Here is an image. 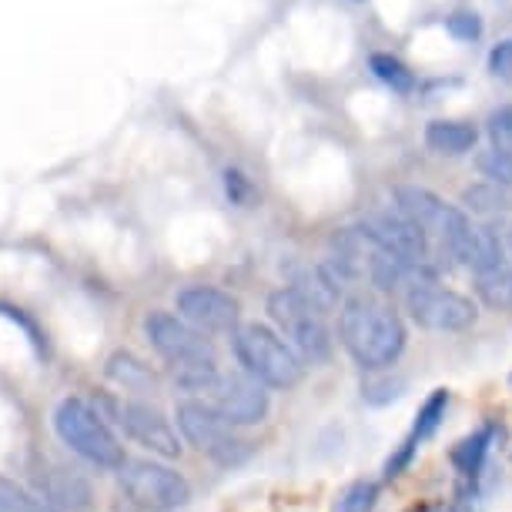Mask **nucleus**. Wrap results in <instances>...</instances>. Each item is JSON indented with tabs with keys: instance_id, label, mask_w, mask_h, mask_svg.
Listing matches in <instances>:
<instances>
[{
	"instance_id": "obj_25",
	"label": "nucleus",
	"mask_w": 512,
	"mask_h": 512,
	"mask_svg": "<svg viewBox=\"0 0 512 512\" xmlns=\"http://www.w3.org/2000/svg\"><path fill=\"white\" fill-rule=\"evenodd\" d=\"M405 392V379H395L389 372H369V379H362V402L369 405H389Z\"/></svg>"
},
{
	"instance_id": "obj_7",
	"label": "nucleus",
	"mask_w": 512,
	"mask_h": 512,
	"mask_svg": "<svg viewBox=\"0 0 512 512\" xmlns=\"http://www.w3.org/2000/svg\"><path fill=\"white\" fill-rule=\"evenodd\" d=\"M98 409L114 429H121L131 442L148 449L158 459H178L181 456V436L178 425L164 419L161 409L138 399H121V395H98Z\"/></svg>"
},
{
	"instance_id": "obj_15",
	"label": "nucleus",
	"mask_w": 512,
	"mask_h": 512,
	"mask_svg": "<svg viewBox=\"0 0 512 512\" xmlns=\"http://www.w3.org/2000/svg\"><path fill=\"white\" fill-rule=\"evenodd\" d=\"M499 265H506V245L499 231L492 225H472L466 251H462V268H469L472 275H486Z\"/></svg>"
},
{
	"instance_id": "obj_5",
	"label": "nucleus",
	"mask_w": 512,
	"mask_h": 512,
	"mask_svg": "<svg viewBox=\"0 0 512 512\" xmlns=\"http://www.w3.org/2000/svg\"><path fill=\"white\" fill-rule=\"evenodd\" d=\"M54 432L67 449L77 452L84 462L98 469H121L124 462V446L114 436L111 422L104 419L98 405L84 399H64L54 409Z\"/></svg>"
},
{
	"instance_id": "obj_21",
	"label": "nucleus",
	"mask_w": 512,
	"mask_h": 512,
	"mask_svg": "<svg viewBox=\"0 0 512 512\" xmlns=\"http://www.w3.org/2000/svg\"><path fill=\"white\" fill-rule=\"evenodd\" d=\"M369 67H372V74L385 84V88H392L395 94H412L415 91V74L399 61V57H392V54H372L369 57Z\"/></svg>"
},
{
	"instance_id": "obj_22",
	"label": "nucleus",
	"mask_w": 512,
	"mask_h": 512,
	"mask_svg": "<svg viewBox=\"0 0 512 512\" xmlns=\"http://www.w3.org/2000/svg\"><path fill=\"white\" fill-rule=\"evenodd\" d=\"M375 506H379V482L355 479L335 496L332 512H372Z\"/></svg>"
},
{
	"instance_id": "obj_3",
	"label": "nucleus",
	"mask_w": 512,
	"mask_h": 512,
	"mask_svg": "<svg viewBox=\"0 0 512 512\" xmlns=\"http://www.w3.org/2000/svg\"><path fill=\"white\" fill-rule=\"evenodd\" d=\"M231 349L241 365V372L262 382L272 392H288L302 385L308 365L302 362L292 345L275 332L272 325L262 322H241V328L231 335Z\"/></svg>"
},
{
	"instance_id": "obj_27",
	"label": "nucleus",
	"mask_w": 512,
	"mask_h": 512,
	"mask_svg": "<svg viewBox=\"0 0 512 512\" xmlns=\"http://www.w3.org/2000/svg\"><path fill=\"white\" fill-rule=\"evenodd\" d=\"M422 446L419 442H412L409 436H405L402 442H399V449L392 452L389 459H385V466H382V479H399L405 469L412 466V459H415V452H419Z\"/></svg>"
},
{
	"instance_id": "obj_9",
	"label": "nucleus",
	"mask_w": 512,
	"mask_h": 512,
	"mask_svg": "<svg viewBox=\"0 0 512 512\" xmlns=\"http://www.w3.org/2000/svg\"><path fill=\"white\" fill-rule=\"evenodd\" d=\"M144 335H148L151 349L168 362L171 372L188 369V365H205L215 362V349H211V338L198 332L195 325H188L185 318L175 312H148L144 318Z\"/></svg>"
},
{
	"instance_id": "obj_17",
	"label": "nucleus",
	"mask_w": 512,
	"mask_h": 512,
	"mask_svg": "<svg viewBox=\"0 0 512 512\" xmlns=\"http://www.w3.org/2000/svg\"><path fill=\"white\" fill-rule=\"evenodd\" d=\"M108 379L118 382L121 389H128V392H144V389H151V385L158 382V375H154L151 365L141 362L138 355L114 352L108 359Z\"/></svg>"
},
{
	"instance_id": "obj_28",
	"label": "nucleus",
	"mask_w": 512,
	"mask_h": 512,
	"mask_svg": "<svg viewBox=\"0 0 512 512\" xmlns=\"http://www.w3.org/2000/svg\"><path fill=\"white\" fill-rule=\"evenodd\" d=\"M446 27H449L452 37H459V41H479L482 37V21H479V14H472V11L452 14L446 21Z\"/></svg>"
},
{
	"instance_id": "obj_19",
	"label": "nucleus",
	"mask_w": 512,
	"mask_h": 512,
	"mask_svg": "<svg viewBox=\"0 0 512 512\" xmlns=\"http://www.w3.org/2000/svg\"><path fill=\"white\" fill-rule=\"evenodd\" d=\"M476 298L489 312H512V265H499L486 275H476Z\"/></svg>"
},
{
	"instance_id": "obj_16",
	"label": "nucleus",
	"mask_w": 512,
	"mask_h": 512,
	"mask_svg": "<svg viewBox=\"0 0 512 512\" xmlns=\"http://www.w3.org/2000/svg\"><path fill=\"white\" fill-rule=\"evenodd\" d=\"M509 208H512V195L506 188L492 185V181H479V185H469L462 191V211H466V215L492 221V218L506 215Z\"/></svg>"
},
{
	"instance_id": "obj_1",
	"label": "nucleus",
	"mask_w": 512,
	"mask_h": 512,
	"mask_svg": "<svg viewBox=\"0 0 512 512\" xmlns=\"http://www.w3.org/2000/svg\"><path fill=\"white\" fill-rule=\"evenodd\" d=\"M338 345L362 372H389L409 345L402 312L382 295L352 292L338 308Z\"/></svg>"
},
{
	"instance_id": "obj_18",
	"label": "nucleus",
	"mask_w": 512,
	"mask_h": 512,
	"mask_svg": "<svg viewBox=\"0 0 512 512\" xmlns=\"http://www.w3.org/2000/svg\"><path fill=\"white\" fill-rule=\"evenodd\" d=\"M449 405H452V392L449 389L429 392V399H425L419 405V412H415V422H412V429H409V439L419 442V446H422V442H429L442 429V422H446Z\"/></svg>"
},
{
	"instance_id": "obj_11",
	"label": "nucleus",
	"mask_w": 512,
	"mask_h": 512,
	"mask_svg": "<svg viewBox=\"0 0 512 512\" xmlns=\"http://www.w3.org/2000/svg\"><path fill=\"white\" fill-rule=\"evenodd\" d=\"M175 305L178 315L205 335H235L241 328V305L225 288L188 285L178 292Z\"/></svg>"
},
{
	"instance_id": "obj_10",
	"label": "nucleus",
	"mask_w": 512,
	"mask_h": 512,
	"mask_svg": "<svg viewBox=\"0 0 512 512\" xmlns=\"http://www.w3.org/2000/svg\"><path fill=\"white\" fill-rule=\"evenodd\" d=\"M355 228H359L375 248L389 251V255L402 258V262L432 265V241H429V235H425L419 225H412L405 215H399L395 208L392 211H372V215H365Z\"/></svg>"
},
{
	"instance_id": "obj_23",
	"label": "nucleus",
	"mask_w": 512,
	"mask_h": 512,
	"mask_svg": "<svg viewBox=\"0 0 512 512\" xmlns=\"http://www.w3.org/2000/svg\"><path fill=\"white\" fill-rule=\"evenodd\" d=\"M0 512H61L57 506H51L47 499L31 496L24 486H17L14 479L0 476Z\"/></svg>"
},
{
	"instance_id": "obj_6",
	"label": "nucleus",
	"mask_w": 512,
	"mask_h": 512,
	"mask_svg": "<svg viewBox=\"0 0 512 512\" xmlns=\"http://www.w3.org/2000/svg\"><path fill=\"white\" fill-rule=\"evenodd\" d=\"M175 425L188 446L221 466H238L248 456V442L208 399H181L175 405Z\"/></svg>"
},
{
	"instance_id": "obj_13",
	"label": "nucleus",
	"mask_w": 512,
	"mask_h": 512,
	"mask_svg": "<svg viewBox=\"0 0 512 512\" xmlns=\"http://www.w3.org/2000/svg\"><path fill=\"white\" fill-rule=\"evenodd\" d=\"M496 436H499V425L482 422L479 429H472L469 436H462L456 446H452L449 462H452V469L459 472V482H476L479 486L482 472H486V462H489V452L496 446Z\"/></svg>"
},
{
	"instance_id": "obj_8",
	"label": "nucleus",
	"mask_w": 512,
	"mask_h": 512,
	"mask_svg": "<svg viewBox=\"0 0 512 512\" xmlns=\"http://www.w3.org/2000/svg\"><path fill=\"white\" fill-rule=\"evenodd\" d=\"M121 472V489L144 512H178L188 506L191 482L158 459H128Z\"/></svg>"
},
{
	"instance_id": "obj_26",
	"label": "nucleus",
	"mask_w": 512,
	"mask_h": 512,
	"mask_svg": "<svg viewBox=\"0 0 512 512\" xmlns=\"http://www.w3.org/2000/svg\"><path fill=\"white\" fill-rule=\"evenodd\" d=\"M486 134H489L492 148L512 151V104H506V108H496V111L489 114Z\"/></svg>"
},
{
	"instance_id": "obj_14",
	"label": "nucleus",
	"mask_w": 512,
	"mask_h": 512,
	"mask_svg": "<svg viewBox=\"0 0 512 512\" xmlns=\"http://www.w3.org/2000/svg\"><path fill=\"white\" fill-rule=\"evenodd\" d=\"M425 144L442 158H462V154L476 151L479 144V128L472 121L459 118H439L425 124Z\"/></svg>"
},
{
	"instance_id": "obj_31",
	"label": "nucleus",
	"mask_w": 512,
	"mask_h": 512,
	"mask_svg": "<svg viewBox=\"0 0 512 512\" xmlns=\"http://www.w3.org/2000/svg\"><path fill=\"white\" fill-rule=\"evenodd\" d=\"M509 248H512V238H509Z\"/></svg>"
},
{
	"instance_id": "obj_12",
	"label": "nucleus",
	"mask_w": 512,
	"mask_h": 512,
	"mask_svg": "<svg viewBox=\"0 0 512 512\" xmlns=\"http://www.w3.org/2000/svg\"><path fill=\"white\" fill-rule=\"evenodd\" d=\"M208 402L235 425V429H251L262 425L272 412V395L262 382H255L251 375H225L215 382V389L208 392Z\"/></svg>"
},
{
	"instance_id": "obj_30",
	"label": "nucleus",
	"mask_w": 512,
	"mask_h": 512,
	"mask_svg": "<svg viewBox=\"0 0 512 512\" xmlns=\"http://www.w3.org/2000/svg\"><path fill=\"white\" fill-rule=\"evenodd\" d=\"M489 71H492V77H499V81L512 84V41H502V44L492 47Z\"/></svg>"
},
{
	"instance_id": "obj_29",
	"label": "nucleus",
	"mask_w": 512,
	"mask_h": 512,
	"mask_svg": "<svg viewBox=\"0 0 512 512\" xmlns=\"http://www.w3.org/2000/svg\"><path fill=\"white\" fill-rule=\"evenodd\" d=\"M225 191H228V198L235 201V205H241V208H248L251 198H255V185H251V181L241 175L238 168L225 171Z\"/></svg>"
},
{
	"instance_id": "obj_4",
	"label": "nucleus",
	"mask_w": 512,
	"mask_h": 512,
	"mask_svg": "<svg viewBox=\"0 0 512 512\" xmlns=\"http://www.w3.org/2000/svg\"><path fill=\"white\" fill-rule=\"evenodd\" d=\"M405 315L412 325L425 328V332H469L479 318V308L469 295L452 292L439 282V268L436 265H422L412 275V282L402 292Z\"/></svg>"
},
{
	"instance_id": "obj_24",
	"label": "nucleus",
	"mask_w": 512,
	"mask_h": 512,
	"mask_svg": "<svg viewBox=\"0 0 512 512\" xmlns=\"http://www.w3.org/2000/svg\"><path fill=\"white\" fill-rule=\"evenodd\" d=\"M476 168H479L482 178L492 181V185L512 191V151H502V148L482 151L476 158Z\"/></svg>"
},
{
	"instance_id": "obj_2",
	"label": "nucleus",
	"mask_w": 512,
	"mask_h": 512,
	"mask_svg": "<svg viewBox=\"0 0 512 512\" xmlns=\"http://www.w3.org/2000/svg\"><path fill=\"white\" fill-rule=\"evenodd\" d=\"M265 312L275 332L302 355L305 365L322 369V365L332 362L338 335L332 332V325H328L325 308H318L302 288H295V285L275 288L265 302Z\"/></svg>"
},
{
	"instance_id": "obj_20",
	"label": "nucleus",
	"mask_w": 512,
	"mask_h": 512,
	"mask_svg": "<svg viewBox=\"0 0 512 512\" xmlns=\"http://www.w3.org/2000/svg\"><path fill=\"white\" fill-rule=\"evenodd\" d=\"M47 502L57 509H88L91 502V489L88 482L81 476H74V472H57L54 482H51V492H47Z\"/></svg>"
}]
</instances>
